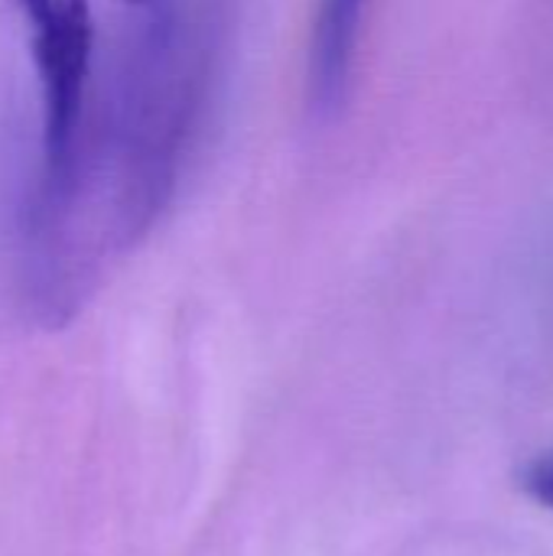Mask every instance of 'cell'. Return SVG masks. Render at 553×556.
<instances>
[{"instance_id": "obj_4", "label": "cell", "mask_w": 553, "mask_h": 556, "mask_svg": "<svg viewBox=\"0 0 553 556\" xmlns=\"http://www.w3.org/2000/svg\"><path fill=\"white\" fill-rule=\"evenodd\" d=\"M130 7H137V10H150V7H160V3H166V0H127Z\"/></svg>"}, {"instance_id": "obj_3", "label": "cell", "mask_w": 553, "mask_h": 556, "mask_svg": "<svg viewBox=\"0 0 553 556\" xmlns=\"http://www.w3.org/2000/svg\"><path fill=\"white\" fill-rule=\"evenodd\" d=\"M525 489L531 492V498H535V502H541V505L553 508V456L541 459V463H535V466L525 472Z\"/></svg>"}, {"instance_id": "obj_1", "label": "cell", "mask_w": 553, "mask_h": 556, "mask_svg": "<svg viewBox=\"0 0 553 556\" xmlns=\"http://www.w3.org/2000/svg\"><path fill=\"white\" fill-rule=\"evenodd\" d=\"M29 29L42 130L39 169L20 208L46 212L65 195L75 150L85 130V101L95 52V23L88 0H16Z\"/></svg>"}, {"instance_id": "obj_2", "label": "cell", "mask_w": 553, "mask_h": 556, "mask_svg": "<svg viewBox=\"0 0 553 556\" xmlns=\"http://www.w3.org/2000/svg\"><path fill=\"white\" fill-rule=\"evenodd\" d=\"M368 0H319L306 46V94L319 117H329L349 98L362 23Z\"/></svg>"}]
</instances>
